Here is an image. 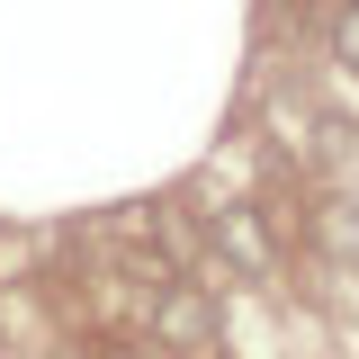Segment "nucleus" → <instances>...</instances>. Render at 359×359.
Instances as JSON below:
<instances>
[{"mask_svg":"<svg viewBox=\"0 0 359 359\" xmlns=\"http://www.w3.org/2000/svg\"><path fill=\"white\" fill-rule=\"evenodd\" d=\"M323 45H332V63L359 72V0H332V18H323Z\"/></svg>","mask_w":359,"mask_h":359,"instance_id":"7ed1b4c3","label":"nucleus"},{"mask_svg":"<svg viewBox=\"0 0 359 359\" xmlns=\"http://www.w3.org/2000/svg\"><path fill=\"white\" fill-rule=\"evenodd\" d=\"M216 252L243 261V269H269V224L252 216V207H224V216H216Z\"/></svg>","mask_w":359,"mask_h":359,"instance_id":"f03ea898","label":"nucleus"},{"mask_svg":"<svg viewBox=\"0 0 359 359\" xmlns=\"http://www.w3.org/2000/svg\"><path fill=\"white\" fill-rule=\"evenodd\" d=\"M153 332H162V351H216V297L207 287H162L153 297Z\"/></svg>","mask_w":359,"mask_h":359,"instance_id":"f257e3e1","label":"nucleus"}]
</instances>
